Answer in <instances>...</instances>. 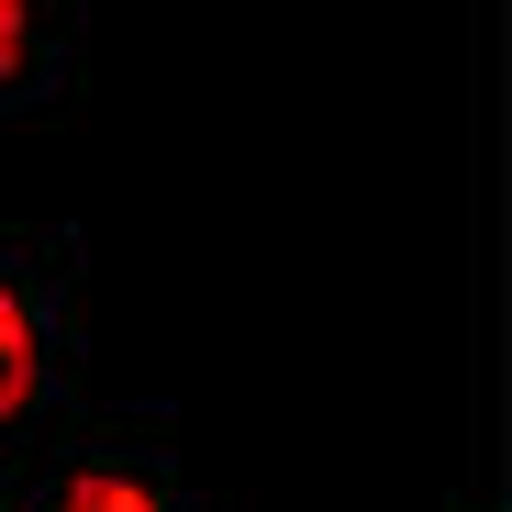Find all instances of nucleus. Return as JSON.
<instances>
[{"instance_id": "1", "label": "nucleus", "mask_w": 512, "mask_h": 512, "mask_svg": "<svg viewBox=\"0 0 512 512\" xmlns=\"http://www.w3.org/2000/svg\"><path fill=\"white\" fill-rule=\"evenodd\" d=\"M23 401H34V312L0 290V423H12Z\"/></svg>"}, {"instance_id": "2", "label": "nucleus", "mask_w": 512, "mask_h": 512, "mask_svg": "<svg viewBox=\"0 0 512 512\" xmlns=\"http://www.w3.org/2000/svg\"><path fill=\"white\" fill-rule=\"evenodd\" d=\"M45 512H167L156 490H134V479H67Z\"/></svg>"}, {"instance_id": "3", "label": "nucleus", "mask_w": 512, "mask_h": 512, "mask_svg": "<svg viewBox=\"0 0 512 512\" xmlns=\"http://www.w3.org/2000/svg\"><path fill=\"white\" fill-rule=\"evenodd\" d=\"M34 56V0H0V78Z\"/></svg>"}]
</instances>
